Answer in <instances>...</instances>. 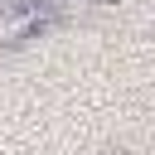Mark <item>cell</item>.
Instances as JSON below:
<instances>
[{"mask_svg": "<svg viewBox=\"0 0 155 155\" xmlns=\"http://www.w3.org/2000/svg\"><path fill=\"white\" fill-rule=\"evenodd\" d=\"M53 19L58 15L48 0H0V48H19V44L39 39Z\"/></svg>", "mask_w": 155, "mask_h": 155, "instance_id": "obj_1", "label": "cell"}, {"mask_svg": "<svg viewBox=\"0 0 155 155\" xmlns=\"http://www.w3.org/2000/svg\"><path fill=\"white\" fill-rule=\"evenodd\" d=\"M87 5H102V0H87Z\"/></svg>", "mask_w": 155, "mask_h": 155, "instance_id": "obj_2", "label": "cell"}]
</instances>
